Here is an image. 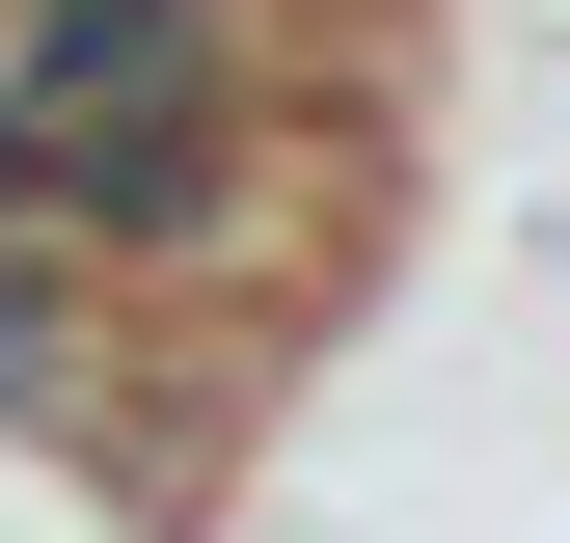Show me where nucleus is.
<instances>
[{"mask_svg": "<svg viewBox=\"0 0 570 543\" xmlns=\"http://www.w3.org/2000/svg\"><path fill=\"white\" fill-rule=\"evenodd\" d=\"M0 543H164V516H136L109 462H55V435H0Z\"/></svg>", "mask_w": 570, "mask_h": 543, "instance_id": "1", "label": "nucleus"}, {"mask_svg": "<svg viewBox=\"0 0 570 543\" xmlns=\"http://www.w3.org/2000/svg\"><path fill=\"white\" fill-rule=\"evenodd\" d=\"M0 245H28V109H0Z\"/></svg>", "mask_w": 570, "mask_h": 543, "instance_id": "2", "label": "nucleus"}]
</instances>
